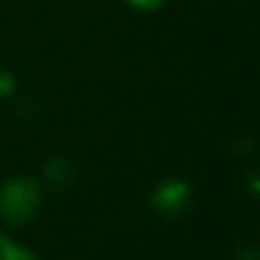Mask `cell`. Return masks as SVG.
Returning <instances> with one entry per match:
<instances>
[{
    "label": "cell",
    "mask_w": 260,
    "mask_h": 260,
    "mask_svg": "<svg viewBox=\"0 0 260 260\" xmlns=\"http://www.w3.org/2000/svg\"><path fill=\"white\" fill-rule=\"evenodd\" d=\"M46 171L53 185H69V180L73 178V167L69 160H53Z\"/></svg>",
    "instance_id": "4"
},
{
    "label": "cell",
    "mask_w": 260,
    "mask_h": 260,
    "mask_svg": "<svg viewBox=\"0 0 260 260\" xmlns=\"http://www.w3.org/2000/svg\"><path fill=\"white\" fill-rule=\"evenodd\" d=\"M135 9H142V12H151V9H157L165 0H128Z\"/></svg>",
    "instance_id": "6"
},
{
    "label": "cell",
    "mask_w": 260,
    "mask_h": 260,
    "mask_svg": "<svg viewBox=\"0 0 260 260\" xmlns=\"http://www.w3.org/2000/svg\"><path fill=\"white\" fill-rule=\"evenodd\" d=\"M12 91H14V78L9 76L7 71L0 69V99L7 96V94H12Z\"/></svg>",
    "instance_id": "5"
},
{
    "label": "cell",
    "mask_w": 260,
    "mask_h": 260,
    "mask_svg": "<svg viewBox=\"0 0 260 260\" xmlns=\"http://www.w3.org/2000/svg\"><path fill=\"white\" fill-rule=\"evenodd\" d=\"M0 260H39L35 251H30L23 244H16L9 235L0 231Z\"/></svg>",
    "instance_id": "3"
},
{
    "label": "cell",
    "mask_w": 260,
    "mask_h": 260,
    "mask_svg": "<svg viewBox=\"0 0 260 260\" xmlns=\"http://www.w3.org/2000/svg\"><path fill=\"white\" fill-rule=\"evenodd\" d=\"M41 206V187L35 178H9L0 187V219L5 224H25Z\"/></svg>",
    "instance_id": "1"
},
{
    "label": "cell",
    "mask_w": 260,
    "mask_h": 260,
    "mask_svg": "<svg viewBox=\"0 0 260 260\" xmlns=\"http://www.w3.org/2000/svg\"><path fill=\"white\" fill-rule=\"evenodd\" d=\"M148 206L162 217H180L192 206V187L178 178L165 180L151 192Z\"/></svg>",
    "instance_id": "2"
}]
</instances>
